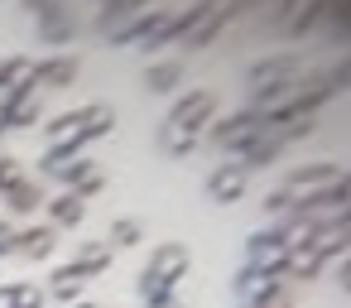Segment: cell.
Wrapping results in <instances>:
<instances>
[{
  "mask_svg": "<svg viewBox=\"0 0 351 308\" xmlns=\"http://www.w3.org/2000/svg\"><path fill=\"white\" fill-rule=\"evenodd\" d=\"M284 250H289L284 231H260V236H250V265L265 270V274H284Z\"/></svg>",
  "mask_w": 351,
  "mask_h": 308,
  "instance_id": "3957f363",
  "label": "cell"
},
{
  "mask_svg": "<svg viewBox=\"0 0 351 308\" xmlns=\"http://www.w3.org/2000/svg\"><path fill=\"white\" fill-rule=\"evenodd\" d=\"M226 20H231V5H197L193 25L183 29V44H188V49H202V44H212V34H217Z\"/></svg>",
  "mask_w": 351,
  "mask_h": 308,
  "instance_id": "277c9868",
  "label": "cell"
},
{
  "mask_svg": "<svg viewBox=\"0 0 351 308\" xmlns=\"http://www.w3.org/2000/svg\"><path fill=\"white\" fill-rule=\"evenodd\" d=\"M265 135H269V111H241V116L212 126V140L226 145V150H245V145H255Z\"/></svg>",
  "mask_w": 351,
  "mask_h": 308,
  "instance_id": "6da1fadb",
  "label": "cell"
},
{
  "mask_svg": "<svg viewBox=\"0 0 351 308\" xmlns=\"http://www.w3.org/2000/svg\"><path fill=\"white\" fill-rule=\"evenodd\" d=\"M178 78H183V68H178V63H154V68L145 73V87H149V92H173V87H178Z\"/></svg>",
  "mask_w": 351,
  "mask_h": 308,
  "instance_id": "ffe728a7",
  "label": "cell"
},
{
  "mask_svg": "<svg viewBox=\"0 0 351 308\" xmlns=\"http://www.w3.org/2000/svg\"><path fill=\"white\" fill-rule=\"evenodd\" d=\"M53 246H58L53 226H25V231H15V250H25L29 260H44V255H53Z\"/></svg>",
  "mask_w": 351,
  "mask_h": 308,
  "instance_id": "ba28073f",
  "label": "cell"
},
{
  "mask_svg": "<svg viewBox=\"0 0 351 308\" xmlns=\"http://www.w3.org/2000/svg\"><path fill=\"white\" fill-rule=\"evenodd\" d=\"M111 126H116L111 106H82V111H77V130H82V140H101V135H111Z\"/></svg>",
  "mask_w": 351,
  "mask_h": 308,
  "instance_id": "4fadbf2b",
  "label": "cell"
},
{
  "mask_svg": "<svg viewBox=\"0 0 351 308\" xmlns=\"http://www.w3.org/2000/svg\"><path fill=\"white\" fill-rule=\"evenodd\" d=\"M82 274L73 270V265H63V270H53V279H49V294L58 298V303H82Z\"/></svg>",
  "mask_w": 351,
  "mask_h": 308,
  "instance_id": "5bb4252c",
  "label": "cell"
},
{
  "mask_svg": "<svg viewBox=\"0 0 351 308\" xmlns=\"http://www.w3.org/2000/svg\"><path fill=\"white\" fill-rule=\"evenodd\" d=\"M317 265H322V260H317L308 246H298V241L284 250V274H298V279H308V274H317Z\"/></svg>",
  "mask_w": 351,
  "mask_h": 308,
  "instance_id": "d6986e66",
  "label": "cell"
},
{
  "mask_svg": "<svg viewBox=\"0 0 351 308\" xmlns=\"http://www.w3.org/2000/svg\"><path fill=\"white\" fill-rule=\"evenodd\" d=\"M164 150H169V154H188V150H193V135H183V130L169 126V130H164Z\"/></svg>",
  "mask_w": 351,
  "mask_h": 308,
  "instance_id": "4316f807",
  "label": "cell"
},
{
  "mask_svg": "<svg viewBox=\"0 0 351 308\" xmlns=\"http://www.w3.org/2000/svg\"><path fill=\"white\" fill-rule=\"evenodd\" d=\"M44 174H49V178H63V183H73V188H77V183L92 174V159H82L77 150H58V145H53V150H49V159H44Z\"/></svg>",
  "mask_w": 351,
  "mask_h": 308,
  "instance_id": "5b68a950",
  "label": "cell"
},
{
  "mask_svg": "<svg viewBox=\"0 0 351 308\" xmlns=\"http://www.w3.org/2000/svg\"><path fill=\"white\" fill-rule=\"evenodd\" d=\"M111 265V246H101V241H92V246H82L77 255H73V270L82 274V279H92V274H101Z\"/></svg>",
  "mask_w": 351,
  "mask_h": 308,
  "instance_id": "9a60e30c",
  "label": "cell"
},
{
  "mask_svg": "<svg viewBox=\"0 0 351 308\" xmlns=\"http://www.w3.org/2000/svg\"><path fill=\"white\" fill-rule=\"evenodd\" d=\"M140 294L149 298V308H154V303H164V298H173V289H169V284H159V279H149V274H140Z\"/></svg>",
  "mask_w": 351,
  "mask_h": 308,
  "instance_id": "cb8c5ba5",
  "label": "cell"
},
{
  "mask_svg": "<svg viewBox=\"0 0 351 308\" xmlns=\"http://www.w3.org/2000/svg\"><path fill=\"white\" fill-rule=\"evenodd\" d=\"M5 250H15V226L0 222V255H5Z\"/></svg>",
  "mask_w": 351,
  "mask_h": 308,
  "instance_id": "f1b7e54d",
  "label": "cell"
},
{
  "mask_svg": "<svg viewBox=\"0 0 351 308\" xmlns=\"http://www.w3.org/2000/svg\"><path fill=\"white\" fill-rule=\"evenodd\" d=\"M207 193H212L217 202H236V198L245 193V169H241V164H221V169H212Z\"/></svg>",
  "mask_w": 351,
  "mask_h": 308,
  "instance_id": "52a82bcc",
  "label": "cell"
},
{
  "mask_svg": "<svg viewBox=\"0 0 351 308\" xmlns=\"http://www.w3.org/2000/svg\"><path fill=\"white\" fill-rule=\"evenodd\" d=\"M269 289H274V274H265V270H255V265H245V270L236 274V294L250 298V303H255L260 294H269Z\"/></svg>",
  "mask_w": 351,
  "mask_h": 308,
  "instance_id": "e0dca14e",
  "label": "cell"
},
{
  "mask_svg": "<svg viewBox=\"0 0 351 308\" xmlns=\"http://www.w3.org/2000/svg\"><path fill=\"white\" fill-rule=\"evenodd\" d=\"M68 308H101V303H68Z\"/></svg>",
  "mask_w": 351,
  "mask_h": 308,
  "instance_id": "4dcf8cb0",
  "label": "cell"
},
{
  "mask_svg": "<svg viewBox=\"0 0 351 308\" xmlns=\"http://www.w3.org/2000/svg\"><path fill=\"white\" fill-rule=\"evenodd\" d=\"M111 241H116V246H135V241H140V222H130V217L116 222V226H111Z\"/></svg>",
  "mask_w": 351,
  "mask_h": 308,
  "instance_id": "484cf974",
  "label": "cell"
},
{
  "mask_svg": "<svg viewBox=\"0 0 351 308\" xmlns=\"http://www.w3.org/2000/svg\"><path fill=\"white\" fill-rule=\"evenodd\" d=\"M250 308H293V294H289L284 284H274V289H269V294H260Z\"/></svg>",
  "mask_w": 351,
  "mask_h": 308,
  "instance_id": "603a6c76",
  "label": "cell"
},
{
  "mask_svg": "<svg viewBox=\"0 0 351 308\" xmlns=\"http://www.w3.org/2000/svg\"><path fill=\"white\" fill-rule=\"evenodd\" d=\"M337 178H346L337 164H308V169L289 174V188H317V183H337Z\"/></svg>",
  "mask_w": 351,
  "mask_h": 308,
  "instance_id": "2e32d148",
  "label": "cell"
},
{
  "mask_svg": "<svg viewBox=\"0 0 351 308\" xmlns=\"http://www.w3.org/2000/svg\"><path fill=\"white\" fill-rule=\"evenodd\" d=\"M82 198L77 193H63V198H53V226H77L82 222Z\"/></svg>",
  "mask_w": 351,
  "mask_h": 308,
  "instance_id": "44dd1931",
  "label": "cell"
},
{
  "mask_svg": "<svg viewBox=\"0 0 351 308\" xmlns=\"http://www.w3.org/2000/svg\"><path fill=\"white\" fill-rule=\"evenodd\" d=\"M77 78V58H49V63H34V82L44 87H68Z\"/></svg>",
  "mask_w": 351,
  "mask_h": 308,
  "instance_id": "7c38bea8",
  "label": "cell"
},
{
  "mask_svg": "<svg viewBox=\"0 0 351 308\" xmlns=\"http://www.w3.org/2000/svg\"><path fill=\"white\" fill-rule=\"evenodd\" d=\"M44 289L39 284H10L5 289V308H44Z\"/></svg>",
  "mask_w": 351,
  "mask_h": 308,
  "instance_id": "7402d4cb",
  "label": "cell"
},
{
  "mask_svg": "<svg viewBox=\"0 0 351 308\" xmlns=\"http://www.w3.org/2000/svg\"><path fill=\"white\" fill-rule=\"evenodd\" d=\"M154 308H178V298H164V303H154Z\"/></svg>",
  "mask_w": 351,
  "mask_h": 308,
  "instance_id": "f546056e",
  "label": "cell"
},
{
  "mask_svg": "<svg viewBox=\"0 0 351 308\" xmlns=\"http://www.w3.org/2000/svg\"><path fill=\"white\" fill-rule=\"evenodd\" d=\"M145 274L173 289V284L188 274V250H183V246H159V250L149 255V270H145Z\"/></svg>",
  "mask_w": 351,
  "mask_h": 308,
  "instance_id": "8992f818",
  "label": "cell"
},
{
  "mask_svg": "<svg viewBox=\"0 0 351 308\" xmlns=\"http://www.w3.org/2000/svg\"><path fill=\"white\" fill-rule=\"evenodd\" d=\"M34 87V63L29 58H5L0 63V92L15 97V92H29Z\"/></svg>",
  "mask_w": 351,
  "mask_h": 308,
  "instance_id": "9c48e42d",
  "label": "cell"
},
{
  "mask_svg": "<svg viewBox=\"0 0 351 308\" xmlns=\"http://www.w3.org/2000/svg\"><path fill=\"white\" fill-rule=\"evenodd\" d=\"M0 198H5V202H10L15 212H34V207L44 202V193H39V188H34L29 178H15V183H10L5 193H0Z\"/></svg>",
  "mask_w": 351,
  "mask_h": 308,
  "instance_id": "ac0fdd59",
  "label": "cell"
},
{
  "mask_svg": "<svg viewBox=\"0 0 351 308\" xmlns=\"http://www.w3.org/2000/svg\"><path fill=\"white\" fill-rule=\"evenodd\" d=\"M212 111H217V97H212V92H193V97H183V102L173 106L169 126L183 130V135H197V130L212 121Z\"/></svg>",
  "mask_w": 351,
  "mask_h": 308,
  "instance_id": "7a4b0ae2",
  "label": "cell"
},
{
  "mask_svg": "<svg viewBox=\"0 0 351 308\" xmlns=\"http://www.w3.org/2000/svg\"><path fill=\"white\" fill-rule=\"evenodd\" d=\"M289 207H293V193L289 188H279V193L265 198V212H289Z\"/></svg>",
  "mask_w": 351,
  "mask_h": 308,
  "instance_id": "83f0119b",
  "label": "cell"
},
{
  "mask_svg": "<svg viewBox=\"0 0 351 308\" xmlns=\"http://www.w3.org/2000/svg\"><path fill=\"white\" fill-rule=\"evenodd\" d=\"M39 97H34V87L29 92H15V97H5V126H34L39 121Z\"/></svg>",
  "mask_w": 351,
  "mask_h": 308,
  "instance_id": "30bf717a",
  "label": "cell"
},
{
  "mask_svg": "<svg viewBox=\"0 0 351 308\" xmlns=\"http://www.w3.org/2000/svg\"><path fill=\"white\" fill-rule=\"evenodd\" d=\"M135 15V0H125V5H111V10H101V29H111L116 34V25L121 20H130Z\"/></svg>",
  "mask_w": 351,
  "mask_h": 308,
  "instance_id": "d4e9b609",
  "label": "cell"
},
{
  "mask_svg": "<svg viewBox=\"0 0 351 308\" xmlns=\"http://www.w3.org/2000/svg\"><path fill=\"white\" fill-rule=\"evenodd\" d=\"M284 145H289V140H284V130H279V135H265V140H255V145H245V150H241L245 159H236V164H241L245 174H250V169H265V164H269V159H274V154H279Z\"/></svg>",
  "mask_w": 351,
  "mask_h": 308,
  "instance_id": "8fae6325",
  "label": "cell"
}]
</instances>
